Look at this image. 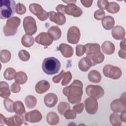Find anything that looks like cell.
<instances>
[{
  "label": "cell",
  "mask_w": 126,
  "mask_h": 126,
  "mask_svg": "<svg viewBox=\"0 0 126 126\" xmlns=\"http://www.w3.org/2000/svg\"><path fill=\"white\" fill-rule=\"evenodd\" d=\"M58 102V96L54 93H49L45 95L44 102L45 105L49 107H54Z\"/></svg>",
  "instance_id": "ac0fdd59"
},
{
  "label": "cell",
  "mask_w": 126,
  "mask_h": 126,
  "mask_svg": "<svg viewBox=\"0 0 126 126\" xmlns=\"http://www.w3.org/2000/svg\"><path fill=\"white\" fill-rule=\"evenodd\" d=\"M27 11L26 6L21 3L18 2L16 6V12L19 15H23L26 13Z\"/></svg>",
  "instance_id": "b9f144b4"
},
{
  "label": "cell",
  "mask_w": 126,
  "mask_h": 126,
  "mask_svg": "<svg viewBox=\"0 0 126 126\" xmlns=\"http://www.w3.org/2000/svg\"><path fill=\"white\" fill-rule=\"evenodd\" d=\"M89 80L93 83H98L101 80V75L100 72L96 70H92L88 75Z\"/></svg>",
  "instance_id": "4316f807"
},
{
  "label": "cell",
  "mask_w": 126,
  "mask_h": 126,
  "mask_svg": "<svg viewBox=\"0 0 126 126\" xmlns=\"http://www.w3.org/2000/svg\"><path fill=\"white\" fill-rule=\"evenodd\" d=\"M72 79V75L70 71H67L65 72L63 76V79L62 81V85L63 86H66L69 83H70V81Z\"/></svg>",
  "instance_id": "60d3db41"
},
{
  "label": "cell",
  "mask_w": 126,
  "mask_h": 126,
  "mask_svg": "<svg viewBox=\"0 0 126 126\" xmlns=\"http://www.w3.org/2000/svg\"><path fill=\"white\" fill-rule=\"evenodd\" d=\"M58 50H60L62 55L65 58H70L73 55V49L68 44L62 43L60 45Z\"/></svg>",
  "instance_id": "44dd1931"
},
{
  "label": "cell",
  "mask_w": 126,
  "mask_h": 126,
  "mask_svg": "<svg viewBox=\"0 0 126 126\" xmlns=\"http://www.w3.org/2000/svg\"><path fill=\"white\" fill-rule=\"evenodd\" d=\"M11 92L8 84L4 81L0 82V95L4 98H8L10 95Z\"/></svg>",
  "instance_id": "484cf974"
},
{
  "label": "cell",
  "mask_w": 126,
  "mask_h": 126,
  "mask_svg": "<svg viewBox=\"0 0 126 126\" xmlns=\"http://www.w3.org/2000/svg\"><path fill=\"white\" fill-rule=\"evenodd\" d=\"M16 74V71L13 68L8 67L5 69L3 73V77L7 80H12L15 78Z\"/></svg>",
  "instance_id": "d590c367"
},
{
  "label": "cell",
  "mask_w": 126,
  "mask_h": 126,
  "mask_svg": "<svg viewBox=\"0 0 126 126\" xmlns=\"http://www.w3.org/2000/svg\"><path fill=\"white\" fill-rule=\"evenodd\" d=\"M84 104L82 103H78L73 107V110L77 114H81L84 110Z\"/></svg>",
  "instance_id": "bcb514c9"
},
{
  "label": "cell",
  "mask_w": 126,
  "mask_h": 126,
  "mask_svg": "<svg viewBox=\"0 0 126 126\" xmlns=\"http://www.w3.org/2000/svg\"><path fill=\"white\" fill-rule=\"evenodd\" d=\"M69 109H70V105L66 102H61L58 105V112L61 115H63L64 113Z\"/></svg>",
  "instance_id": "f35d334b"
},
{
  "label": "cell",
  "mask_w": 126,
  "mask_h": 126,
  "mask_svg": "<svg viewBox=\"0 0 126 126\" xmlns=\"http://www.w3.org/2000/svg\"><path fill=\"white\" fill-rule=\"evenodd\" d=\"M14 102L10 98H5L3 100V105L5 109L10 113H13L14 111Z\"/></svg>",
  "instance_id": "74e56055"
},
{
  "label": "cell",
  "mask_w": 126,
  "mask_h": 126,
  "mask_svg": "<svg viewBox=\"0 0 126 126\" xmlns=\"http://www.w3.org/2000/svg\"><path fill=\"white\" fill-rule=\"evenodd\" d=\"M112 35L116 40H123L125 37V30L123 27L121 26H116L113 28Z\"/></svg>",
  "instance_id": "e0dca14e"
},
{
  "label": "cell",
  "mask_w": 126,
  "mask_h": 126,
  "mask_svg": "<svg viewBox=\"0 0 126 126\" xmlns=\"http://www.w3.org/2000/svg\"><path fill=\"white\" fill-rule=\"evenodd\" d=\"M109 121L111 125L113 126H121L122 123L120 115L117 113L114 112L112 113L110 116Z\"/></svg>",
  "instance_id": "836d02e7"
},
{
  "label": "cell",
  "mask_w": 126,
  "mask_h": 126,
  "mask_svg": "<svg viewBox=\"0 0 126 126\" xmlns=\"http://www.w3.org/2000/svg\"><path fill=\"white\" fill-rule=\"evenodd\" d=\"M81 3L83 6H84L86 7H90L93 2V0H81Z\"/></svg>",
  "instance_id": "816d5d0a"
},
{
  "label": "cell",
  "mask_w": 126,
  "mask_h": 126,
  "mask_svg": "<svg viewBox=\"0 0 126 126\" xmlns=\"http://www.w3.org/2000/svg\"><path fill=\"white\" fill-rule=\"evenodd\" d=\"M120 46L121 49L126 50V39H123L120 42Z\"/></svg>",
  "instance_id": "db71d44e"
},
{
  "label": "cell",
  "mask_w": 126,
  "mask_h": 126,
  "mask_svg": "<svg viewBox=\"0 0 126 126\" xmlns=\"http://www.w3.org/2000/svg\"><path fill=\"white\" fill-rule=\"evenodd\" d=\"M41 113L37 110H33L26 113L25 119L29 123H35L40 122L42 119Z\"/></svg>",
  "instance_id": "9a60e30c"
},
{
  "label": "cell",
  "mask_w": 126,
  "mask_h": 126,
  "mask_svg": "<svg viewBox=\"0 0 126 126\" xmlns=\"http://www.w3.org/2000/svg\"><path fill=\"white\" fill-rule=\"evenodd\" d=\"M92 66L91 61L86 57L82 58L78 63V67L83 72L87 71Z\"/></svg>",
  "instance_id": "83f0119b"
},
{
  "label": "cell",
  "mask_w": 126,
  "mask_h": 126,
  "mask_svg": "<svg viewBox=\"0 0 126 126\" xmlns=\"http://www.w3.org/2000/svg\"><path fill=\"white\" fill-rule=\"evenodd\" d=\"M50 88V84L48 81L42 80L39 81L35 86V90L37 93L42 94L47 92Z\"/></svg>",
  "instance_id": "d6986e66"
},
{
  "label": "cell",
  "mask_w": 126,
  "mask_h": 126,
  "mask_svg": "<svg viewBox=\"0 0 126 126\" xmlns=\"http://www.w3.org/2000/svg\"><path fill=\"white\" fill-rule=\"evenodd\" d=\"M34 42V39L32 35L24 34L21 39V43L25 47L29 48L32 46Z\"/></svg>",
  "instance_id": "f546056e"
},
{
  "label": "cell",
  "mask_w": 126,
  "mask_h": 126,
  "mask_svg": "<svg viewBox=\"0 0 126 126\" xmlns=\"http://www.w3.org/2000/svg\"><path fill=\"white\" fill-rule=\"evenodd\" d=\"M109 1L107 0H98L97 2V6L100 9L104 10L106 9Z\"/></svg>",
  "instance_id": "7dc6e473"
},
{
  "label": "cell",
  "mask_w": 126,
  "mask_h": 126,
  "mask_svg": "<svg viewBox=\"0 0 126 126\" xmlns=\"http://www.w3.org/2000/svg\"><path fill=\"white\" fill-rule=\"evenodd\" d=\"M85 107L86 112L91 115L95 114L98 110V102L97 99L89 97L84 101Z\"/></svg>",
  "instance_id": "7c38bea8"
},
{
  "label": "cell",
  "mask_w": 126,
  "mask_h": 126,
  "mask_svg": "<svg viewBox=\"0 0 126 126\" xmlns=\"http://www.w3.org/2000/svg\"><path fill=\"white\" fill-rule=\"evenodd\" d=\"M82 82L79 80H74L68 86L63 90V94L67 97L68 101L71 104L80 102L83 95Z\"/></svg>",
  "instance_id": "6da1fadb"
},
{
  "label": "cell",
  "mask_w": 126,
  "mask_h": 126,
  "mask_svg": "<svg viewBox=\"0 0 126 126\" xmlns=\"http://www.w3.org/2000/svg\"><path fill=\"white\" fill-rule=\"evenodd\" d=\"M94 18L97 20H102L105 15V12L101 9L96 10L94 14Z\"/></svg>",
  "instance_id": "f6af8a7d"
},
{
  "label": "cell",
  "mask_w": 126,
  "mask_h": 126,
  "mask_svg": "<svg viewBox=\"0 0 126 126\" xmlns=\"http://www.w3.org/2000/svg\"><path fill=\"white\" fill-rule=\"evenodd\" d=\"M29 10L31 13L36 16L38 19L40 21H45L49 17L48 13L44 10L39 4H30L29 5Z\"/></svg>",
  "instance_id": "9c48e42d"
},
{
  "label": "cell",
  "mask_w": 126,
  "mask_h": 126,
  "mask_svg": "<svg viewBox=\"0 0 126 126\" xmlns=\"http://www.w3.org/2000/svg\"><path fill=\"white\" fill-rule=\"evenodd\" d=\"M23 27L26 33L32 35L36 33L37 30L36 21L32 16H27L23 20Z\"/></svg>",
  "instance_id": "ba28073f"
},
{
  "label": "cell",
  "mask_w": 126,
  "mask_h": 126,
  "mask_svg": "<svg viewBox=\"0 0 126 126\" xmlns=\"http://www.w3.org/2000/svg\"><path fill=\"white\" fill-rule=\"evenodd\" d=\"M25 103L26 106L28 108H34L37 103L36 98L32 95H27L25 98Z\"/></svg>",
  "instance_id": "d6a6232c"
},
{
  "label": "cell",
  "mask_w": 126,
  "mask_h": 126,
  "mask_svg": "<svg viewBox=\"0 0 126 126\" xmlns=\"http://www.w3.org/2000/svg\"><path fill=\"white\" fill-rule=\"evenodd\" d=\"M86 57L91 61L92 66L102 63L104 60V56L101 52L96 54L87 55Z\"/></svg>",
  "instance_id": "ffe728a7"
},
{
  "label": "cell",
  "mask_w": 126,
  "mask_h": 126,
  "mask_svg": "<svg viewBox=\"0 0 126 126\" xmlns=\"http://www.w3.org/2000/svg\"><path fill=\"white\" fill-rule=\"evenodd\" d=\"M65 5H63V4H59L57 6V7L56 8V11H58V13H60L63 15H64V14H65Z\"/></svg>",
  "instance_id": "f907efd6"
},
{
  "label": "cell",
  "mask_w": 126,
  "mask_h": 126,
  "mask_svg": "<svg viewBox=\"0 0 126 126\" xmlns=\"http://www.w3.org/2000/svg\"><path fill=\"white\" fill-rule=\"evenodd\" d=\"M0 120L1 125L6 124L8 126H20L25 121L23 115L17 114L9 118H6L2 114H0Z\"/></svg>",
  "instance_id": "5b68a950"
},
{
  "label": "cell",
  "mask_w": 126,
  "mask_h": 126,
  "mask_svg": "<svg viewBox=\"0 0 126 126\" xmlns=\"http://www.w3.org/2000/svg\"><path fill=\"white\" fill-rule=\"evenodd\" d=\"M103 73L105 77L115 80L119 79L122 75V70L119 67L111 64L105 65L103 68Z\"/></svg>",
  "instance_id": "8992f818"
},
{
  "label": "cell",
  "mask_w": 126,
  "mask_h": 126,
  "mask_svg": "<svg viewBox=\"0 0 126 126\" xmlns=\"http://www.w3.org/2000/svg\"><path fill=\"white\" fill-rule=\"evenodd\" d=\"M118 55L121 58L126 59V50L121 49L118 52Z\"/></svg>",
  "instance_id": "f5cc1de1"
},
{
  "label": "cell",
  "mask_w": 126,
  "mask_h": 126,
  "mask_svg": "<svg viewBox=\"0 0 126 126\" xmlns=\"http://www.w3.org/2000/svg\"><path fill=\"white\" fill-rule=\"evenodd\" d=\"M14 111L16 114L20 115H23L25 113V108L22 101L17 100L14 102Z\"/></svg>",
  "instance_id": "4dcf8cb0"
},
{
  "label": "cell",
  "mask_w": 126,
  "mask_h": 126,
  "mask_svg": "<svg viewBox=\"0 0 126 126\" xmlns=\"http://www.w3.org/2000/svg\"><path fill=\"white\" fill-rule=\"evenodd\" d=\"M60 67V62L53 57L45 58L42 64V69L43 72L49 75L57 73Z\"/></svg>",
  "instance_id": "7a4b0ae2"
},
{
  "label": "cell",
  "mask_w": 126,
  "mask_h": 126,
  "mask_svg": "<svg viewBox=\"0 0 126 126\" xmlns=\"http://www.w3.org/2000/svg\"><path fill=\"white\" fill-rule=\"evenodd\" d=\"M102 52L106 55L113 54L115 50L114 44L110 41H104L101 45Z\"/></svg>",
  "instance_id": "cb8c5ba5"
},
{
  "label": "cell",
  "mask_w": 126,
  "mask_h": 126,
  "mask_svg": "<svg viewBox=\"0 0 126 126\" xmlns=\"http://www.w3.org/2000/svg\"><path fill=\"white\" fill-rule=\"evenodd\" d=\"M52 37L53 40H58L62 35V32L58 26H53L51 27L48 30L47 32Z\"/></svg>",
  "instance_id": "603a6c76"
},
{
  "label": "cell",
  "mask_w": 126,
  "mask_h": 126,
  "mask_svg": "<svg viewBox=\"0 0 126 126\" xmlns=\"http://www.w3.org/2000/svg\"><path fill=\"white\" fill-rule=\"evenodd\" d=\"M126 111H124V112H122L121 115H120L121 121H122V122H124V123L126 122Z\"/></svg>",
  "instance_id": "11a10c76"
},
{
  "label": "cell",
  "mask_w": 126,
  "mask_h": 126,
  "mask_svg": "<svg viewBox=\"0 0 126 126\" xmlns=\"http://www.w3.org/2000/svg\"><path fill=\"white\" fill-rule=\"evenodd\" d=\"M64 116L65 118L67 120L74 119L76 118V113L73 110L68 109L64 113Z\"/></svg>",
  "instance_id": "7bdbcfd3"
},
{
  "label": "cell",
  "mask_w": 126,
  "mask_h": 126,
  "mask_svg": "<svg viewBox=\"0 0 126 126\" xmlns=\"http://www.w3.org/2000/svg\"><path fill=\"white\" fill-rule=\"evenodd\" d=\"M120 5L115 2H110L108 3L106 8L107 11L111 13L115 14L118 12L120 10Z\"/></svg>",
  "instance_id": "8d00e7d4"
},
{
  "label": "cell",
  "mask_w": 126,
  "mask_h": 126,
  "mask_svg": "<svg viewBox=\"0 0 126 126\" xmlns=\"http://www.w3.org/2000/svg\"><path fill=\"white\" fill-rule=\"evenodd\" d=\"M15 81L19 84H24L26 83L28 80V76L26 73L23 71H19L16 73L15 76Z\"/></svg>",
  "instance_id": "1f68e13d"
},
{
  "label": "cell",
  "mask_w": 126,
  "mask_h": 126,
  "mask_svg": "<svg viewBox=\"0 0 126 126\" xmlns=\"http://www.w3.org/2000/svg\"><path fill=\"white\" fill-rule=\"evenodd\" d=\"M80 32L78 28L72 26L69 28L67 33V41L71 44H77L80 38Z\"/></svg>",
  "instance_id": "8fae6325"
},
{
  "label": "cell",
  "mask_w": 126,
  "mask_h": 126,
  "mask_svg": "<svg viewBox=\"0 0 126 126\" xmlns=\"http://www.w3.org/2000/svg\"><path fill=\"white\" fill-rule=\"evenodd\" d=\"M18 56L21 60L24 62L28 61L30 58V53L25 50H21L18 52Z\"/></svg>",
  "instance_id": "ab89813d"
},
{
  "label": "cell",
  "mask_w": 126,
  "mask_h": 126,
  "mask_svg": "<svg viewBox=\"0 0 126 126\" xmlns=\"http://www.w3.org/2000/svg\"><path fill=\"white\" fill-rule=\"evenodd\" d=\"M65 73V71L63 70L61 71V72L57 75H56V76H54L53 78H52V80H53V82H54L55 83H59L61 80L63 78V76L64 75Z\"/></svg>",
  "instance_id": "c3c4849f"
},
{
  "label": "cell",
  "mask_w": 126,
  "mask_h": 126,
  "mask_svg": "<svg viewBox=\"0 0 126 126\" xmlns=\"http://www.w3.org/2000/svg\"><path fill=\"white\" fill-rule=\"evenodd\" d=\"M87 55L96 54L100 52V45L97 43H87L85 45Z\"/></svg>",
  "instance_id": "7402d4cb"
},
{
  "label": "cell",
  "mask_w": 126,
  "mask_h": 126,
  "mask_svg": "<svg viewBox=\"0 0 126 126\" xmlns=\"http://www.w3.org/2000/svg\"><path fill=\"white\" fill-rule=\"evenodd\" d=\"M86 51L85 45L79 44L76 46V55L78 57H80L83 55Z\"/></svg>",
  "instance_id": "ee69618b"
},
{
  "label": "cell",
  "mask_w": 126,
  "mask_h": 126,
  "mask_svg": "<svg viewBox=\"0 0 126 126\" xmlns=\"http://www.w3.org/2000/svg\"><path fill=\"white\" fill-rule=\"evenodd\" d=\"M112 111L114 113H122L126 111V93H124L120 98L114 100L110 104Z\"/></svg>",
  "instance_id": "52a82bcc"
},
{
  "label": "cell",
  "mask_w": 126,
  "mask_h": 126,
  "mask_svg": "<svg viewBox=\"0 0 126 126\" xmlns=\"http://www.w3.org/2000/svg\"><path fill=\"white\" fill-rule=\"evenodd\" d=\"M35 41L39 44L44 46H48L52 43L53 39L48 33L45 32H42L39 33L36 36Z\"/></svg>",
  "instance_id": "4fadbf2b"
},
{
  "label": "cell",
  "mask_w": 126,
  "mask_h": 126,
  "mask_svg": "<svg viewBox=\"0 0 126 126\" xmlns=\"http://www.w3.org/2000/svg\"><path fill=\"white\" fill-rule=\"evenodd\" d=\"M11 54L10 52L6 49H3L1 50L0 53V62L2 63H5L8 62L11 59Z\"/></svg>",
  "instance_id": "e575fe53"
},
{
  "label": "cell",
  "mask_w": 126,
  "mask_h": 126,
  "mask_svg": "<svg viewBox=\"0 0 126 126\" xmlns=\"http://www.w3.org/2000/svg\"><path fill=\"white\" fill-rule=\"evenodd\" d=\"M65 14L74 17H80L83 13L82 9L75 3H69L65 5Z\"/></svg>",
  "instance_id": "2e32d148"
},
{
  "label": "cell",
  "mask_w": 126,
  "mask_h": 126,
  "mask_svg": "<svg viewBox=\"0 0 126 126\" xmlns=\"http://www.w3.org/2000/svg\"><path fill=\"white\" fill-rule=\"evenodd\" d=\"M21 23V19L16 16L8 19L6 23L3 28V32L5 36L14 35L17 32V29Z\"/></svg>",
  "instance_id": "277c9868"
},
{
  "label": "cell",
  "mask_w": 126,
  "mask_h": 126,
  "mask_svg": "<svg viewBox=\"0 0 126 126\" xmlns=\"http://www.w3.org/2000/svg\"><path fill=\"white\" fill-rule=\"evenodd\" d=\"M50 20L59 26L64 25L66 22V18L64 15L53 11L48 12Z\"/></svg>",
  "instance_id": "5bb4252c"
},
{
  "label": "cell",
  "mask_w": 126,
  "mask_h": 126,
  "mask_svg": "<svg viewBox=\"0 0 126 126\" xmlns=\"http://www.w3.org/2000/svg\"><path fill=\"white\" fill-rule=\"evenodd\" d=\"M46 121L50 125H56L59 123L60 118L55 112H50L46 116Z\"/></svg>",
  "instance_id": "f1b7e54d"
},
{
  "label": "cell",
  "mask_w": 126,
  "mask_h": 126,
  "mask_svg": "<svg viewBox=\"0 0 126 126\" xmlns=\"http://www.w3.org/2000/svg\"><path fill=\"white\" fill-rule=\"evenodd\" d=\"M16 4L13 0H1L0 1V19H8L13 16L16 11Z\"/></svg>",
  "instance_id": "3957f363"
},
{
  "label": "cell",
  "mask_w": 126,
  "mask_h": 126,
  "mask_svg": "<svg viewBox=\"0 0 126 126\" xmlns=\"http://www.w3.org/2000/svg\"><path fill=\"white\" fill-rule=\"evenodd\" d=\"M63 2L66 3L67 4H69V3H75L76 2V0H67V1H65V0H62Z\"/></svg>",
  "instance_id": "9f6ffc18"
},
{
  "label": "cell",
  "mask_w": 126,
  "mask_h": 126,
  "mask_svg": "<svg viewBox=\"0 0 126 126\" xmlns=\"http://www.w3.org/2000/svg\"><path fill=\"white\" fill-rule=\"evenodd\" d=\"M101 24L103 28L106 30H110L113 29L115 24V20L111 16H106L101 21Z\"/></svg>",
  "instance_id": "d4e9b609"
},
{
  "label": "cell",
  "mask_w": 126,
  "mask_h": 126,
  "mask_svg": "<svg viewBox=\"0 0 126 126\" xmlns=\"http://www.w3.org/2000/svg\"><path fill=\"white\" fill-rule=\"evenodd\" d=\"M21 90V87L16 82L13 83L11 86V91L13 93H17Z\"/></svg>",
  "instance_id": "681fc988"
},
{
  "label": "cell",
  "mask_w": 126,
  "mask_h": 126,
  "mask_svg": "<svg viewBox=\"0 0 126 126\" xmlns=\"http://www.w3.org/2000/svg\"><path fill=\"white\" fill-rule=\"evenodd\" d=\"M87 94L91 97L98 99L102 97L104 94L103 89L100 86L89 85L85 89Z\"/></svg>",
  "instance_id": "30bf717a"
}]
</instances>
